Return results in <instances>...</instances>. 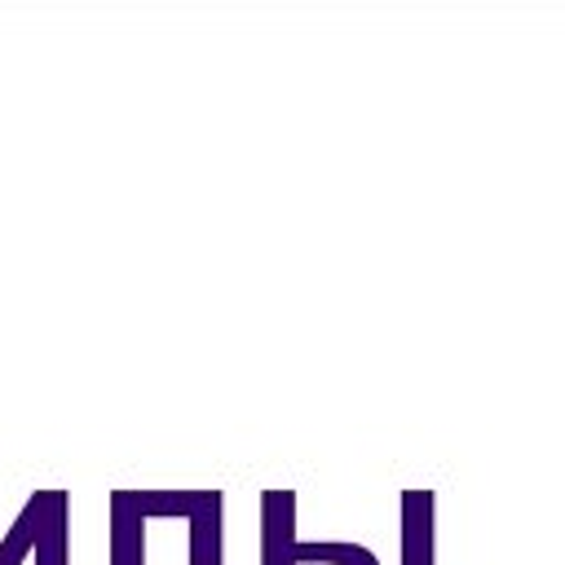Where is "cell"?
<instances>
[{"instance_id":"1","label":"cell","mask_w":565,"mask_h":565,"mask_svg":"<svg viewBox=\"0 0 565 565\" xmlns=\"http://www.w3.org/2000/svg\"><path fill=\"white\" fill-rule=\"evenodd\" d=\"M433 499L424 490L402 499V556L406 565H433Z\"/></svg>"}]
</instances>
